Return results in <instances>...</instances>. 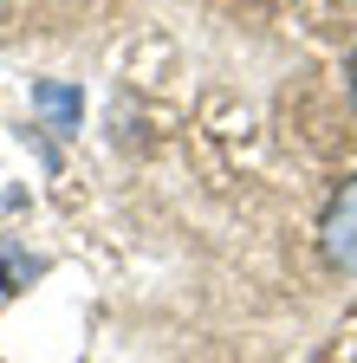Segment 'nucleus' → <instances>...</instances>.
Here are the masks:
<instances>
[{
  "instance_id": "nucleus-1",
  "label": "nucleus",
  "mask_w": 357,
  "mask_h": 363,
  "mask_svg": "<svg viewBox=\"0 0 357 363\" xmlns=\"http://www.w3.org/2000/svg\"><path fill=\"white\" fill-rule=\"evenodd\" d=\"M325 253H331V266L357 272V175L344 182V189L331 195V208H325Z\"/></svg>"
},
{
  "instance_id": "nucleus-2",
  "label": "nucleus",
  "mask_w": 357,
  "mask_h": 363,
  "mask_svg": "<svg viewBox=\"0 0 357 363\" xmlns=\"http://www.w3.org/2000/svg\"><path fill=\"white\" fill-rule=\"evenodd\" d=\"M33 104L46 111V117H53L59 130H72V123L84 117V98H78L72 84H53V78H39V84H33Z\"/></svg>"
},
{
  "instance_id": "nucleus-3",
  "label": "nucleus",
  "mask_w": 357,
  "mask_h": 363,
  "mask_svg": "<svg viewBox=\"0 0 357 363\" xmlns=\"http://www.w3.org/2000/svg\"><path fill=\"white\" fill-rule=\"evenodd\" d=\"M351 98H357V52H351Z\"/></svg>"
}]
</instances>
